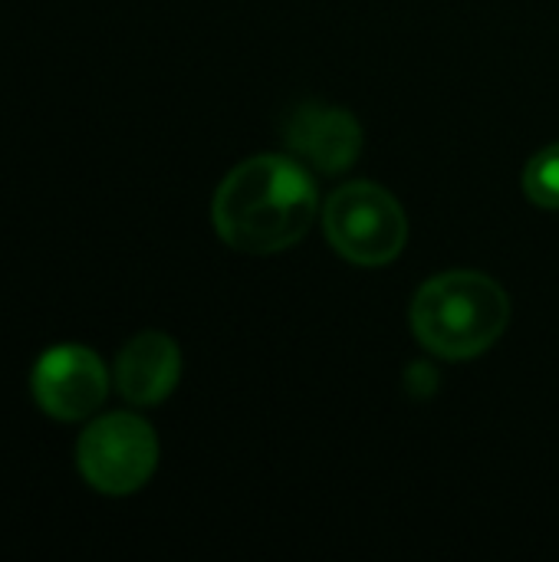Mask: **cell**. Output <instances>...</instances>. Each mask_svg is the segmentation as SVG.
<instances>
[{
    "instance_id": "cell-1",
    "label": "cell",
    "mask_w": 559,
    "mask_h": 562,
    "mask_svg": "<svg viewBox=\"0 0 559 562\" xmlns=\"http://www.w3.org/2000/svg\"><path fill=\"white\" fill-rule=\"evenodd\" d=\"M320 194L293 155H254L227 171L211 201L217 237L241 254H280L316 224Z\"/></svg>"
},
{
    "instance_id": "cell-2",
    "label": "cell",
    "mask_w": 559,
    "mask_h": 562,
    "mask_svg": "<svg viewBox=\"0 0 559 562\" xmlns=\"http://www.w3.org/2000/svg\"><path fill=\"white\" fill-rule=\"evenodd\" d=\"M507 290L478 270L438 273L412 300V333L438 359L468 362L494 349L507 333Z\"/></svg>"
},
{
    "instance_id": "cell-3",
    "label": "cell",
    "mask_w": 559,
    "mask_h": 562,
    "mask_svg": "<svg viewBox=\"0 0 559 562\" xmlns=\"http://www.w3.org/2000/svg\"><path fill=\"white\" fill-rule=\"evenodd\" d=\"M329 247L356 267L392 263L409 240V221L395 194L372 181H349L323 204Z\"/></svg>"
},
{
    "instance_id": "cell-4",
    "label": "cell",
    "mask_w": 559,
    "mask_h": 562,
    "mask_svg": "<svg viewBox=\"0 0 559 562\" xmlns=\"http://www.w3.org/2000/svg\"><path fill=\"white\" fill-rule=\"evenodd\" d=\"M82 481L105 497L142 491L158 468V438L152 425L132 412H109L86 425L76 445Z\"/></svg>"
},
{
    "instance_id": "cell-5",
    "label": "cell",
    "mask_w": 559,
    "mask_h": 562,
    "mask_svg": "<svg viewBox=\"0 0 559 562\" xmlns=\"http://www.w3.org/2000/svg\"><path fill=\"white\" fill-rule=\"evenodd\" d=\"M33 402L56 422H82L99 412L109 395L102 359L76 342L46 349L30 372Z\"/></svg>"
},
{
    "instance_id": "cell-6",
    "label": "cell",
    "mask_w": 559,
    "mask_h": 562,
    "mask_svg": "<svg viewBox=\"0 0 559 562\" xmlns=\"http://www.w3.org/2000/svg\"><path fill=\"white\" fill-rule=\"evenodd\" d=\"M283 145L300 165L320 175L349 171L362 151V125L349 109L300 102L283 122Z\"/></svg>"
},
{
    "instance_id": "cell-7",
    "label": "cell",
    "mask_w": 559,
    "mask_h": 562,
    "mask_svg": "<svg viewBox=\"0 0 559 562\" xmlns=\"http://www.w3.org/2000/svg\"><path fill=\"white\" fill-rule=\"evenodd\" d=\"M115 389L135 408L161 405L181 379V349L171 336L148 329L128 339L115 359Z\"/></svg>"
},
{
    "instance_id": "cell-8",
    "label": "cell",
    "mask_w": 559,
    "mask_h": 562,
    "mask_svg": "<svg viewBox=\"0 0 559 562\" xmlns=\"http://www.w3.org/2000/svg\"><path fill=\"white\" fill-rule=\"evenodd\" d=\"M524 194L547 211H559V142L537 151L524 168Z\"/></svg>"
}]
</instances>
